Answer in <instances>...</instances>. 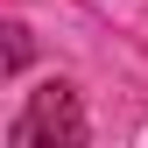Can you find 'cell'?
Wrapping results in <instances>:
<instances>
[{"mask_svg": "<svg viewBox=\"0 0 148 148\" xmlns=\"http://www.w3.org/2000/svg\"><path fill=\"white\" fill-rule=\"evenodd\" d=\"M14 148H78L85 141V113H78V92L71 85H42L28 92V113L14 120Z\"/></svg>", "mask_w": 148, "mask_h": 148, "instance_id": "6da1fadb", "label": "cell"}, {"mask_svg": "<svg viewBox=\"0 0 148 148\" xmlns=\"http://www.w3.org/2000/svg\"><path fill=\"white\" fill-rule=\"evenodd\" d=\"M21 64H28V28H21V21H7V78H14Z\"/></svg>", "mask_w": 148, "mask_h": 148, "instance_id": "7a4b0ae2", "label": "cell"}]
</instances>
